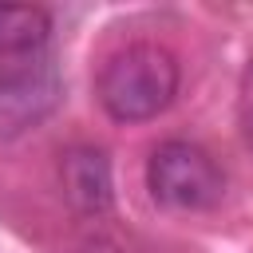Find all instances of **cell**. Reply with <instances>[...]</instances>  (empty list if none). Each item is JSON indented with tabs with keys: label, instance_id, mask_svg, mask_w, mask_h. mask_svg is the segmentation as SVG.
<instances>
[{
	"label": "cell",
	"instance_id": "7",
	"mask_svg": "<svg viewBox=\"0 0 253 253\" xmlns=\"http://www.w3.org/2000/svg\"><path fill=\"white\" fill-rule=\"evenodd\" d=\"M245 142L253 146V95H249V107H245Z\"/></svg>",
	"mask_w": 253,
	"mask_h": 253
},
{
	"label": "cell",
	"instance_id": "3",
	"mask_svg": "<svg viewBox=\"0 0 253 253\" xmlns=\"http://www.w3.org/2000/svg\"><path fill=\"white\" fill-rule=\"evenodd\" d=\"M63 99V79L51 63H20L0 71V138L36 130Z\"/></svg>",
	"mask_w": 253,
	"mask_h": 253
},
{
	"label": "cell",
	"instance_id": "4",
	"mask_svg": "<svg viewBox=\"0 0 253 253\" xmlns=\"http://www.w3.org/2000/svg\"><path fill=\"white\" fill-rule=\"evenodd\" d=\"M59 186L67 206L79 217H107L115 210V174L111 158L95 142H75L59 158Z\"/></svg>",
	"mask_w": 253,
	"mask_h": 253
},
{
	"label": "cell",
	"instance_id": "2",
	"mask_svg": "<svg viewBox=\"0 0 253 253\" xmlns=\"http://www.w3.org/2000/svg\"><path fill=\"white\" fill-rule=\"evenodd\" d=\"M146 190L166 210L202 213L225 198V174L206 146L186 138H166L146 158Z\"/></svg>",
	"mask_w": 253,
	"mask_h": 253
},
{
	"label": "cell",
	"instance_id": "1",
	"mask_svg": "<svg viewBox=\"0 0 253 253\" xmlns=\"http://www.w3.org/2000/svg\"><path fill=\"white\" fill-rule=\"evenodd\" d=\"M178 83L182 67L174 51L158 43H130L103 63L95 95L115 123H150L174 103Z\"/></svg>",
	"mask_w": 253,
	"mask_h": 253
},
{
	"label": "cell",
	"instance_id": "5",
	"mask_svg": "<svg viewBox=\"0 0 253 253\" xmlns=\"http://www.w3.org/2000/svg\"><path fill=\"white\" fill-rule=\"evenodd\" d=\"M51 32V16L32 4H0V55L36 51Z\"/></svg>",
	"mask_w": 253,
	"mask_h": 253
},
{
	"label": "cell",
	"instance_id": "6",
	"mask_svg": "<svg viewBox=\"0 0 253 253\" xmlns=\"http://www.w3.org/2000/svg\"><path fill=\"white\" fill-rule=\"evenodd\" d=\"M75 253H123L115 241H103V237H95V241H83Z\"/></svg>",
	"mask_w": 253,
	"mask_h": 253
}]
</instances>
